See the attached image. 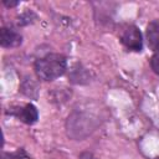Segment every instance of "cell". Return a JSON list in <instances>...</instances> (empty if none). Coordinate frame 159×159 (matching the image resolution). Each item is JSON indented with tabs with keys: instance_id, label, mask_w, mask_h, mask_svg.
<instances>
[{
	"instance_id": "6da1fadb",
	"label": "cell",
	"mask_w": 159,
	"mask_h": 159,
	"mask_svg": "<svg viewBox=\"0 0 159 159\" xmlns=\"http://www.w3.org/2000/svg\"><path fill=\"white\" fill-rule=\"evenodd\" d=\"M66 57L60 53H48L35 62L36 76L42 81H52L62 76L66 71Z\"/></svg>"
},
{
	"instance_id": "7a4b0ae2",
	"label": "cell",
	"mask_w": 159,
	"mask_h": 159,
	"mask_svg": "<svg viewBox=\"0 0 159 159\" xmlns=\"http://www.w3.org/2000/svg\"><path fill=\"white\" fill-rule=\"evenodd\" d=\"M122 43L130 51H140L143 47L142 34L135 26H128L120 35Z\"/></svg>"
},
{
	"instance_id": "3957f363",
	"label": "cell",
	"mask_w": 159,
	"mask_h": 159,
	"mask_svg": "<svg viewBox=\"0 0 159 159\" xmlns=\"http://www.w3.org/2000/svg\"><path fill=\"white\" fill-rule=\"evenodd\" d=\"M0 42H1V46L6 48L17 47L22 42V37L16 30L11 27H2L0 32Z\"/></svg>"
},
{
	"instance_id": "277c9868",
	"label": "cell",
	"mask_w": 159,
	"mask_h": 159,
	"mask_svg": "<svg viewBox=\"0 0 159 159\" xmlns=\"http://www.w3.org/2000/svg\"><path fill=\"white\" fill-rule=\"evenodd\" d=\"M147 42L150 50L159 52V19L153 20L147 26Z\"/></svg>"
},
{
	"instance_id": "5b68a950",
	"label": "cell",
	"mask_w": 159,
	"mask_h": 159,
	"mask_svg": "<svg viewBox=\"0 0 159 159\" xmlns=\"http://www.w3.org/2000/svg\"><path fill=\"white\" fill-rule=\"evenodd\" d=\"M15 114L21 122H24L26 124H34L39 118V112H37L36 107L34 104H30V103L19 108Z\"/></svg>"
},
{
	"instance_id": "8992f818",
	"label": "cell",
	"mask_w": 159,
	"mask_h": 159,
	"mask_svg": "<svg viewBox=\"0 0 159 159\" xmlns=\"http://www.w3.org/2000/svg\"><path fill=\"white\" fill-rule=\"evenodd\" d=\"M150 67H152L154 73L159 75V52H155L150 57Z\"/></svg>"
},
{
	"instance_id": "52a82bcc",
	"label": "cell",
	"mask_w": 159,
	"mask_h": 159,
	"mask_svg": "<svg viewBox=\"0 0 159 159\" xmlns=\"http://www.w3.org/2000/svg\"><path fill=\"white\" fill-rule=\"evenodd\" d=\"M4 4L6 6H15V5H17V2H7V1H4Z\"/></svg>"
},
{
	"instance_id": "ba28073f",
	"label": "cell",
	"mask_w": 159,
	"mask_h": 159,
	"mask_svg": "<svg viewBox=\"0 0 159 159\" xmlns=\"http://www.w3.org/2000/svg\"><path fill=\"white\" fill-rule=\"evenodd\" d=\"M16 159H29L27 157H19V158H16Z\"/></svg>"
}]
</instances>
